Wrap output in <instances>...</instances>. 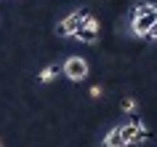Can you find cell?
I'll return each mask as SVG.
<instances>
[{
  "mask_svg": "<svg viewBox=\"0 0 157 147\" xmlns=\"http://www.w3.org/2000/svg\"><path fill=\"white\" fill-rule=\"evenodd\" d=\"M147 38H152V40H157V24L152 27V30H149V35H147Z\"/></svg>",
  "mask_w": 157,
  "mask_h": 147,
  "instance_id": "12",
  "label": "cell"
},
{
  "mask_svg": "<svg viewBox=\"0 0 157 147\" xmlns=\"http://www.w3.org/2000/svg\"><path fill=\"white\" fill-rule=\"evenodd\" d=\"M133 137H131V145H144V142H147L149 137H152V131L147 129V126H144V123L139 120V118H133Z\"/></svg>",
  "mask_w": 157,
  "mask_h": 147,
  "instance_id": "5",
  "label": "cell"
},
{
  "mask_svg": "<svg viewBox=\"0 0 157 147\" xmlns=\"http://www.w3.org/2000/svg\"><path fill=\"white\" fill-rule=\"evenodd\" d=\"M101 96H104L101 86H93V88H91V99H101Z\"/></svg>",
  "mask_w": 157,
  "mask_h": 147,
  "instance_id": "11",
  "label": "cell"
},
{
  "mask_svg": "<svg viewBox=\"0 0 157 147\" xmlns=\"http://www.w3.org/2000/svg\"><path fill=\"white\" fill-rule=\"evenodd\" d=\"M75 40L93 46V43H99V32H96V30H85V27H80V30L75 32Z\"/></svg>",
  "mask_w": 157,
  "mask_h": 147,
  "instance_id": "6",
  "label": "cell"
},
{
  "mask_svg": "<svg viewBox=\"0 0 157 147\" xmlns=\"http://www.w3.org/2000/svg\"><path fill=\"white\" fill-rule=\"evenodd\" d=\"M61 72H64L69 80L80 83V80H85V78H88V62H85V59H80V56H69L64 64H61Z\"/></svg>",
  "mask_w": 157,
  "mask_h": 147,
  "instance_id": "3",
  "label": "cell"
},
{
  "mask_svg": "<svg viewBox=\"0 0 157 147\" xmlns=\"http://www.w3.org/2000/svg\"><path fill=\"white\" fill-rule=\"evenodd\" d=\"M155 24H157V14H152V16H133L131 19V32L136 38H147Z\"/></svg>",
  "mask_w": 157,
  "mask_h": 147,
  "instance_id": "4",
  "label": "cell"
},
{
  "mask_svg": "<svg viewBox=\"0 0 157 147\" xmlns=\"http://www.w3.org/2000/svg\"><path fill=\"white\" fill-rule=\"evenodd\" d=\"M131 137H133V123L115 126V129L107 131V137H104V147H131Z\"/></svg>",
  "mask_w": 157,
  "mask_h": 147,
  "instance_id": "1",
  "label": "cell"
},
{
  "mask_svg": "<svg viewBox=\"0 0 157 147\" xmlns=\"http://www.w3.org/2000/svg\"><path fill=\"white\" fill-rule=\"evenodd\" d=\"M152 14H157L155 3H139V6L133 8V16H152Z\"/></svg>",
  "mask_w": 157,
  "mask_h": 147,
  "instance_id": "8",
  "label": "cell"
},
{
  "mask_svg": "<svg viewBox=\"0 0 157 147\" xmlns=\"http://www.w3.org/2000/svg\"><path fill=\"white\" fill-rule=\"evenodd\" d=\"M0 147H3V142H0Z\"/></svg>",
  "mask_w": 157,
  "mask_h": 147,
  "instance_id": "13",
  "label": "cell"
},
{
  "mask_svg": "<svg viewBox=\"0 0 157 147\" xmlns=\"http://www.w3.org/2000/svg\"><path fill=\"white\" fill-rule=\"evenodd\" d=\"M136 107H139V102H136V96H125L123 102H120V110H123L125 115H136Z\"/></svg>",
  "mask_w": 157,
  "mask_h": 147,
  "instance_id": "9",
  "label": "cell"
},
{
  "mask_svg": "<svg viewBox=\"0 0 157 147\" xmlns=\"http://www.w3.org/2000/svg\"><path fill=\"white\" fill-rule=\"evenodd\" d=\"M83 27H85V30H96V32H99V19L93 16V14H85V19H83Z\"/></svg>",
  "mask_w": 157,
  "mask_h": 147,
  "instance_id": "10",
  "label": "cell"
},
{
  "mask_svg": "<svg viewBox=\"0 0 157 147\" xmlns=\"http://www.w3.org/2000/svg\"><path fill=\"white\" fill-rule=\"evenodd\" d=\"M56 78H59V67H56V64L43 67L40 75H37V80H40V83H51V80H56Z\"/></svg>",
  "mask_w": 157,
  "mask_h": 147,
  "instance_id": "7",
  "label": "cell"
},
{
  "mask_svg": "<svg viewBox=\"0 0 157 147\" xmlns=\"http://www.w3.org/2000/svg\"><path fill=\"white\" fill-rule=\"evenodd\" d=\"M85 14H88V11H83V8H80V11H72L67 19H61V22L56 24V35H59V38H75V32L83 27Z\"/></svg>",
  "mask_w": 157,
  "mask_h": 147,
  "instance_id": "2",
  "label": "cell"
}]
</instances>
